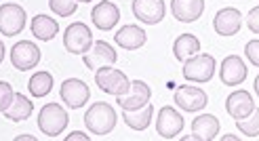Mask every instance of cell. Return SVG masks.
I'll use <instances>...</instances> for the list:
<instances>
[{"instance_id":"9","label":"cell","mask_w":259,"mask_h":141,"mask_svg":"<svg viewBox=\"0 0 259 141\" xmlns=\"http://www.w3.org/2000/svg\"><path fill=\"white\" fill-rule=\"evenodd\" d=\"M118 55H116V51L110 42L106 40H97L93 42L89 53L82 55V61L89 70H99V68H106V66H114Z\"/></svg>"},{"instance_id":"36","label":"cell","mask_w":259,"mask_h":141,"mask_svg":"<svg viewBox=\"0 0 259 141\" xmlns=\"http://www.w3.org/2000/svg\"><path fill=\"white\" fill-rule=\"evenodd\" d=\"M80 3H93V0H80Z\"/></svg>"},{"instance_id":"25","label":"cell","mask_w":259,"mask_h":141,"mask_svg":"<svg viewBox=\"0 0 259 141\" xmlns=\"http://www.w3.org/2000/svg\"><path fill=\"white\" fill-rule=\"evenodd\" d=\"M28 88L32 97H47L51 93V88H53V76H51L49 72H36L32 78L28 80Z\"/></svg>"},{"instance_id":"34","label":"cell","mask_w":259,"mask_h":141,"mask_svg":"<svg viewBox=\"0 0 259 141\" xmlns=\"http://www.w3.org/2000/svg\"><path fill=\"white\" fill-rule=\"evenodd\" d=\"M253 86H255V93H257V97H259V76L255 78V84H253Z\"/></svg>"},{"instance_id":"18","label":"cell","mask_w":259,"mask_h":141,"mask_svg":"<svg viewBox=\"0 0 259 141\" xmlns=\"http://www.w3.org/2000/svg\"><path fill=\"white\" fill-rule=\"evenodd\" d=\"M146 40H148V34L144 32V28H139V25H124V28H120L114 34V42L126 51L141 49L146 44Z\"/></svg>"},{"instance_id":"29","label":"cell","mask_w":259,"mask_h":141,"mask_svg":"<svg viewBox=\"0 0 259 141\" xmlns=\"http://www.w3.org/2000/svg\"><path fill=\"white\" fill-rule=\"evenodd\" d=\"M244 55H247V59L253 63L255 68H259V38L247 42V46H244Z\"/></svg>"},{"instance_id":"28","label":"cell","mask_w":259,"mask_h":141,"mask_svg":"<svg viewBox=\"0 0 259 141\" xmlns=\"http://www.w3.org/2000/svg\"><path fill=\"white\" fill-rule=\"evenodd\" d=\"M13 86L9 82H3L0 80V112H5L9 106H11V101H13Z\"/></svg>"},{"instance_id":"27","label":"cell","mask_w":259,"mask_h":141,"mask_svg":"<svg viewBox=\"0 0 259 141\" xmlns=\"http://www.w3.org/2000/svg\"><path fill=\"white\" fill-rule=\"evenodd\" d=\"M49 9L59 17H70L78 9V0H49Z\"/></svg>"},{"instance_id":"11","label":"cell","mask_w":259,"mask_h":141,"mask_svg":"<svg viewBox=\"0 0 259 141\" xmlns=\"http://www.w3.org/2000/svg\"><path fill=\"white\" fill-rule=\"evenodd\" d=\"M156 131L162 139H175L184 131V116L171 106L160 108L158 118H156Z\"/></svg>"},{"instance_id":"31","label":"cell","mask_w":259,"mask_h":141,"mask_svg":"<svg viewBox=\"0 0 259 141\" xmlns=\"http://www.w3.org/2000/svg\"><path fill=\"white\" fill-rule=\"evenodd\" d=\"M89 141V135H84V133H80V131H76V133H72V135H68L66 137V141Z\"/></svg>"},{"instance_id":"7","label":"cell","mask_w":259,"mask_h":141,"mask_svg":"<svg viewBox=\"0 0 259 141\" xmlns=\"http://www.w3.org/2000/svg\"><path fill=\"white\" fill-rule=\"evenodd\" d=\"M40 63V49L30 40H19L11 49V66L19 72H28Z\"/></svg>"},{"instance_id":"13","label":"cell","mask_w":259,"mask_h":141,"mask_svg":"<svg viewBox=\"0 0 259 141\" xmlns=\"http://www.w3.org/2000/svg\"><path fill=\"white\" fill-rule=\"evenodd\" d=\"M150 97H152V88L144 80H133L128 93L116 97V104H118L122 110H139L148 104Z\"/></svg>"},{"instance_id":"30","label":"cell","mask_w":259,"mask_h":141,"mask_svg":"<svg viewBox=\"0 0 259 141\" xmlns=\"http://www.w3.org/2000/svg\"><path fill=\"white\" fill-rule=\"evenodd\" d=\"M247 25H249V30L253 34H259V5L253 7L249 11V17H247Z\"/></svg>"},{"instance_id":"23","label":"cell","mask_w":259,"mask_h":141,"mask_svg":"<svg viewBox=\"0 0 259 141\" xmlns=\"http://www.w3.org/2000/svg\"><path fill=\"white\" fill-rule=\"evenodd\" d=\"M32 110H34L32 101L25 95H21V93H15L13 95L11 106L5 110V118H9L11 122H21V120L32 116Z\"/></svg>"},{"instance_id":"19","label":"cell","mask_w":259,"mask_h":141,"mask_svg":"<svg viewBox=\"0 0 259 141\" xmlns=\"http://www.w3.org/2000/svg\"><path fill=\"white\" fill-rule=\"evenodd\" d=\"M204 11V0H171V13L181 23L196 21Z\"/></svg>"},{"instance_id":"35","label":"cell","mask_w":259,"mask_h":141,"mask_svg":"<svg viewBox=\"0 0 259 141\" xmlns=\"http://www.w3.org/2000/svg\"><path fill=\"white\" fill-rule=\"evenodd\" d=\"M232 139H234V141H236L238 137H236V135H226V137H224V141H232Z\"/></svg>"},{"instance_id":"24","label":"cell","mask_w":259,"mask_h":141,"mask_svg":"<svg viewBox=\"0 0 259 141\" xmlns=\"http://www.w3.org/2000/svg\"><path fill=\"white\" fill-rule=\"evenodd\" d=\"M198 51H200V40L194 34H181L173 42V53L177 61H186L194 55H198Z\"/></svg>"},{"instance_id":"16","label":"cell","mask_w":259,"mask_h":141,"mask_svg":"<svg viewBox=\"0 0 259 141\" xmlns=\"http://www.w3.org/2000/svg\"><path fill=\"white\" fill-rule=\"evenodd\" d=\"M91 19H93L97 30L110 32V30H114V25L120 21V11L114 3H110V0H103V3H99L91 11Z\"/></svg>"},{"instance_id":"33","label":"cell","mask_w":259,"mask_h":141,"mask_svg":"<svg viewBox=\"0 0 259 141\" xmlns=\"http://www.w3.org/2000/svg\"><path fill=\"white\" fill-rule=\"evenodd\" d=\"M3 59H5V44L0 40V63H3Z\"/></svg>"},{"instance_id":"3","label":"cell","mask_w":259,"mask_h":141,"mask_svg":"<svg viewBox=\"0 0 259 141\" xmlns=\"http://www.w3.org/2000/svg\"><path fill=\"white\" fill-rule=\"evenodd\" d=\"M70 116L59 104H47L38 114V126L47 137H57L68 126Z\"/></svg>"},{"instance_id":"15","label":"cell","mask_w":259,"mask_h":141,"mask_svg":"<svg viewBox=\"0 0 259 141\" xmlns=\"http://www.w3.org/2000/svg\"><path fill=\"white\" fill-rule=\"evenodd\" d=\"M240 25H242L240 11L232 9V7L217 11L213 17V28H215V34H219V36H234V34H238Z\"/></svg>"},{"instance_id":"12","label":"cell","mask_w":259,"mask_h":141,"mask_svg":"<svg viewBox=\"0 0 259 141\" xmlns=\"http://www.w3.org/2000/svg\"><path fill=\"white\" fill-rule=\"evenodd\" d=\"M164 0H133V15L148 25H156L164 19Z\"/></svg>"},{"instance_id":"6","label":"cell","mask_w":259,"mask_h":141,"mask_svg":"<svg viewBox=\"0 0 259 141\" xmlns=\"http://www.w3.org/2000/svg\"><path fill=\"white\" fill-rule=\"evenodd\" d=\"M28 15H25L23 7L15 5V3H5L3 7H0V34L5 36H17L23 32L25 28V19Z\"/></svg>"},{"instance_id":"10","label":"cell","mask_w":259,"mask_h":141,"mask_svg":"<svg viewBox=\"0 0 259 141\" xmlns=\"http://www.w3.org/2000/svg\"><path fill=\"white\" fill-rule=\"evenodd\" d=\"M175 104L184 112H198L209 104V97H206V93L202 88L184 84V86L175 88Z\"/></svg>"},{"instance_id":"14","label":"cell","mask_w":259,"mask_h":141,"mask_svg":"<svg viewBox=\"0 0 259 141\" xmlns=\"http://www.w3.org/2000/svg\"><path fill=\"white\" fill-rule=\"evenodd\" d=\"M247 74H249V70L238 55L226 57L222 61V68H219V78H222V82L228 84V86L242 84L244 80H247Z\"/></svg>"},{"instance_id":"32","label":"cell","mask_w":259,"mask_h":141,"mask_svg":"<svg viewBox=\"0 0 259 141\" xmlns=\"http://www.w3.org/2000/svg\"><path fill=\"white\" fill-rule=\"evenodd\" d=\"M17 141H36V137L34 135H19Z\"/></svg>"},{"instance_id":"22","label":"cell","mask_w":259,"mask_h":141,"mask_svg":"<svg viewBox=\"0 0 259 141\" xmlns=\"http://www.w3.org/2000/svg\"><path fill=\"white\" fill-rule=\"evenodd\" d=\"M30 30L38 40L47 42V40H53V38L59 34V23L49 15H36L30 21Z\"/></svg>"},{"instance_id":"5","label":"cell","mask_w":259,"mask_h":141,"mask_svg":"<svg viewBox=\"0 0 259 141\" xmlns=\"http://www.w3.org/2000/svg\"><path fill=\"white\" fill-rule=\"evenodd\" d=\"M63 46L72 55H84L93 46V34H91L89 25L82 21H76L68 25L63 32Z\"/></svg>"},{"instance_id":"20","label":"cell","mask_w":259,"mask_h":141,"mask_svg":"<svg viewBox=\"0 0 259 141\" xmlns=\"http://www.w3.org/2000/svg\"><path fill=\"white\" fill-rule=\"evenodd\" d=\"M219 135V118L213 114H200L192 122V137L196 141H213Z\"/></svg>"},{"instance_id":"8","label":"cell","mask_w":259,"mask_h":141,"mask_svg":"<svg viewBox=\"0 0 259 141\" xmlns=\"http://www.w3.org/2000/svg\"><path fill=\"white\" fill-rule=\"evenodd\" d=\"M59 95H61V101L70 110H80L91 97V88L80 78H68V80L61 82Z\"/></svg>"},{"instance_id":"1","label":"cell","mask_w":259,"mask_h":141,"mask_svg":"<svg viewBox=\"0 0 259 141\" xmlns=\"http://www.w3.org/2000/svg\"><path fill=\"white\" fill-rule=\"evenodd\" d=\"M116 122H118V114L106 101H97L84 114V126L89 129V133H93L97 137L110 135L114 131Z\"/></svg>"},{"instance_id":"2","label":"cell","mask_w":259,"mask_h":141,"mask_svg":"<svg viewBox=\"0 0 259 141\" xmlns=\"http://www.w3.org/2000/svg\"><path fill=\"white\" fill-rule=\"evenodd\" d=\"M215 57L213 55H206V53H198L190 59L184 61V68H181V74L188 82H209L213 76H215Z\"/></svg>"},{"instance_id":"4","label":"cell","mask_w":259,"mask_h":141,"mask_svg":"<svg viewBox=\"0 0 259 141\" xmlns=\"http://www.w3.org/2000/svg\"><path fill=\"white\" fill-rule=\"evenodd\" d=\"M95 82L103 93L114 95V97H120V95L128 93V88H131V82H128L126 74L112 68V66L95 70Z\"/></svg>"},{"instance_id":"17","label":"cell","mask_w":259,"mask_h":141,"mask_svg":"<svg viewBox=\"0 0 259 141\" xmlns=\"http://www.w3.org/2000/svg\"><path fill=\"white\" fill-rule=\"evenodd\" d=\"M255 110V101H253V95L244 88H238L234 91L228 99H226V112L230 114L234 120H240V118H247L249 114Z\"/></svg>"},{"instance_id":"21","label":"cell","mask_w":259,"mask_h":141,"mask_svg":"<svg viewBox=\"0 0 259 141\" xmlns=\"http://www.w3.org/2000/svg\"><path fill=\"white\" fill-rule=\"evenodd\" d=\"M122 118H124L128 129H133V131H146L148 126H150V122H152V118H154V106L148 101V104L144 108H139V110H124Z\"/></svg>"},{"instance_id":"26","label":"cell","mask_w":259,"mask_h":141,"mask_svg":"<svg viewBox=\"0 0 259 141\" xmlns=\"http://www.w3.org/2000/svg\"><path fill=\"white\" fill-rule=\"evenodd\" d=\"M236 126L242 135L247 137H257L259 135V108H255L247 118H240L236 120Z\"/></svg>"}]
</instances>
